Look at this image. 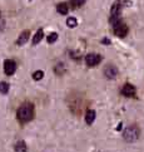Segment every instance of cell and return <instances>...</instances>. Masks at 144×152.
I'll list each match as a JSON object with an SVG mask.
<instances>
[{
  "label": "cell",
  "instance_id": "1",
  "mask_svg": "<svg viewBox=\"0 0 144 152\" xmlns=\"http://www.w3.org/2000/svg\"><path fill=\"white\" fill-rule=\"evenodd\" d=\"M17 117L20 123H26L34 117V106L31 103H23L17 112Z\"/></svg>",
  "mask_w": 144,
  "mask_h": 152
},
{
  "label": "cell",
  "instance_id": "2",
  "mask_svg": "<svg viewBox=\"0 0 144 152\" xmlns=\"http://www.w3.org/2000/svg\"><path fill=\"white\" fill-rule=\"evenodd\" d=\"M139 136H140V131L137 126H128L123 133V137L127 142H134V141L139 138Z\"/></svg>",
  "mask_w": 144,
  "mask_h": 152
},
{
  "label": "cell",
  "instance_id": "3",
  "mask_svg": "<svg viewBox=\"0 0 144 152\" xmlns=\"http://www.w3.org/2000/svg\"><path fill=\"white\" fill-rule=\"evenodd\" d=\"M100 62H102V57H100L99 54L90 53V54H88V56L85 57V63H87V66H89V67L98 66Z\"/></svg>",
  "mask_w": 144,
  "mask_h": 152
},
{
  "label": "cell",
  "instance_id": "4",
  "mask_svg": "<svg viewBox=\"0 0 144 152\" xmlns=\"http://www.w3.org/2000/svg\"><path fill=\"white\" fill-rule=\"evenodd\" d=\"M17 70V63H15L13 59H7L4 62V72L7 75H13Z\"/></svg>",
  "mask_w": 144,
  "mask_h": 152
},
{
  "label": "cell",
  "instance_id": "5",
  "mask_svg": "<svg viewBox=\"0 0 144 152\" xmlns=\"http://www.w3.org/2000/svg\"><path fill=\"white\" fill-rule=\"evenodd\" d=\"M113 30H114V34L119 38H124L128 34V26L124 23H120L118 25L113 26Z\"/></svg>",
  "mask_w": 144,
  "mask_h": 152
},
{
  "label": "cell",
  "instance_id": "6",
  "mask_svg": "<svg viewBox=\"0 0 144 152\" xmlns=\"http://www.w3.org/2000/svg\"><path fill=\"white\" fill-rule=\"evenodd\" d=\"M104 75L108 79H114L118 75V69L114 66H106L104 69Z\"/></svg>",
  "mask_w": 144,
  "mask_h": 152
},
{
  "label": "cell",
  "instance_id": "7",
  "mask_svg": "<svg viewBox=\"0 0 144 152\" xmlns=\"http://www.w3.org/2000/svg\"><path fill=\"white\" fill-rule=\"evenodd\" d=\"M122 9H123V4L122 1H115L113 4V7L110 9V17H120Z\"/></svg>",
  "mask_w": 144,
  "mask_h": 152
},
{
  "label": "cell",
  "instance_id": "8",
  "mask_svg": "<svg viewBox=\"0 0 144 152\" xmlns=\"http://www.w3.org/2000/svg\"><path fill=\"white\" fill-rule=\"evenodd\" d=\"M122 94L125 97H134L135 96V87L132 84H124L122 88Z\"/></svg>",
  "mask_w": 144,
  "mask_h": 152
},
{
  "label": "cell",
  "instance_id": "9",
  "mask_svg": "<svg viewBox=\"0 0 144 152\" xmlns=\"http://www.w3.org/2000/svg\"><path fill=\"white\" fill-rule=\"evenodd\" d=\"M29 37H30V31H29V30H24L23 33L19 35V38H18L17 45H24L25 43L29 40Z\"/></svg>",
  "mask_w": 144,
  "mask_h": 152
},
{
  "label": "cell",
  "instance_id": "10",
  "mask_svg": "<svg viewBox=\"0 0 144 152\" xmlns=\"http://www.w3.org/2000/svg\"><path fill=\"white\" fill-rule=\"evenodd\" d=\"M95 119V111L94 110H88L87 113H85V122H87V124H93Z\"/></svg>",
  "mask_w": 144,
  "mask_h": 152
},
{
  "label": "cell",
  "instance_id": "11",
  "mask_svg": "<svg viewBox=\"0 0 144 152\" xmlns=\"http://www.w3.org/2000/svg\"><path fill=\"white\" fill-rule=\"evenodd\" d=\"M56 10H58V13H59V14H62V15H67L68 12H69V7H68V4H67V3H60V4L56 7Z\"/></svg>",
  "mask_w": 144,
  "mask_h": 152
},
{
  "label": "cell",
  "instance_id": "12",
  "mask_svg": "<svg viewBox=\"0 0 144 152\" xmlns=\"http://www.w3.org/2000/svg\"><path fill=\"white\" fill-rule=\"evenodd\" d=\"M43 37H44V30L39 29L38 31H36V34L34 35V38H33V44H34V45L39 44V43L41 42V39H43Z\"/></svg>",
  "mask_w": 144,
  "mask_h": 152
},
{
  "label": "cell",
  "instance_id": "13",
  "mask_svg": "<svg viewBox=\"0 0 144 152\" xmlns=\"http://www.w3.org/2000/svg\"><path fill=\"white\" fill-rule=\"evenodd\" d=\"M15 151L17 152H26L28 151V148H26V145L23 140L21 141H18L17 145H15Z\"/></svg>",
  "mask_w": 144,
  "mask_h": 152
},
{
  "label": "cell",
  "instance_id": "14",
  "mask_svg": "<svg viewBox=\"0 0 144 152\" xmlns=\"http://www.w3.org/2000/svg\"><path fill=\"white\" fill-rule=\"evenodd\" d=\"M9 89H10L9 83H7V82H0V93H3V94H8Z\"/></svg>",
  "mask_w": 144,
  "mask_h": 152
},
{
  "label": "cell",
  "instance_id": "15",
  "mask_svg": "<svg viewBox=\"0 0 144 152\" xmlns=\"http://www.w3.org/2000/svg\"><path fill=\"white\" fill-rule=\"evenodd\" d=\"M67 25L69 26V28H75V26L78 25V20L75 18H73V17H69L67 19Z\"/></svg>",
  "mask_w": 144,
  "mask_h": 152
},
{
  "label": "cell",
  "instance_id": "16",
  "mask_svg": "<svg viewBox=\"0 0 144 152\" xmlns=\"http://www.w3.org/2000/svg\"><path fill=\"white\" fill-rule=\"evenodd\" d=\"M46 40H48V43H55L56 40H58V33H55V31H53V33H50L49 35H48V38H46Z\"/></svg>",
  "mask_w": 144,
  "mask_h": 152
},
{
  "label": "cell",
  "instance_id": "17",
  "mask_svg": "<svg viewBox=\"0 0 144 152\" xmlns=\"http://www.w3.org/2000/svg\"><path fill=\"white\" fill-rule=\"evenodd\" d=\"M43 77H44V72H43V70H36V72L33 73L34 80H40V79H43Z\"/></svg>",
  "mask_w": 144,
  "mask_h": 152
},
{
  "label": "cell",
  "instance_id": "18",
  "mask_svg": "<svg viewBox=\"0 0 144 152\" xmlns=\"http://www.w3.org/2000/svg\"><path fill=\"white\" fill-rule=\"evenodd\" d=\"M85 3V0H70V5L75 9V8H79Z\"/></svg>",
  "mask_w": 144,
  "mask_h": 152
},
{
  "label": "cell",
  "instance_id": "19",
  "mask_svg": "<svg viewBox=\"0 0 144 152\" xmlns=\"http://www.w3.org/2000/svg\"><path fill=\"white\" fill-rule=\"evenodd\" d=\"M102 43H103V44H110V40L106 39V38H104V39L102 40Z\"/></svg>",
  "mask_w": 144,
  "mask_h": 152
},
{
  "label": "cell",
  "instance_id": "20",
  "mask_svg": "<svg viewBox=\"0 0 144 152\" xmlns=\"http://www.w3.org/2000/svg\"><path fill=\"white\" fill-rule=\"evenodd\" d=\"M117 129H118V131H120V129H122V123L118 124V128H117Z\"/></svg>",
  "mask_w": 144,
  "mask_h": 152
}]
</instances>
